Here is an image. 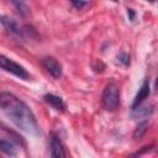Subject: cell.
<instances>
[{
  "mask_svg": "<svg viewBox=\"0 0 158 158\" xmlns=\"http://www.w3.org/2000/svg\"><path fill=\"white\" fill-rule=\"evenodd\" d=\"M0 107L4 115L20 130L33 136H38L41 133L40 125L31 109L14 94L2 91L0 94Z\"/></svg>",
  "mask_w": 158,
  "mask_h": 158,
  "instance_id": "1",
  "label": "cell"
},
{
  "mask_svg": "<svg viewBox=\"0 0 158 158\" xmlns=\"http://www.w3.org/2000/svg\"><path fill=\"white\" fill-rule=\"evenodd\" d=\"M101 104L106 110L114 111L120 105V88L116 83H109L101 95Z\"/></svg>",
  "mask_w": 158,
  "mask_h": 158,
  "instance_id": "2",
  "label": "cell"
},
{
  "mask_svg": "<svg viewBox=\"0 0 158 158\" xmlns=\"http://www.w3.org/2000/svg\"><path fill=\"white\" fill-rule=\"evenodd\" d=\"M0 64H1V68L7 72V73H11L14 75H16L17 78L20 79H23V80H30L31 79V75L28 74V72L22 67L20 65L19 63L6 58L5 56H1V59H0Z\"/></svg>",
  "mask_w": 158,
  "mask_h": 158,
  "instance_id": "3",
  "label": "cell"
},
{
  "mask_svg": "<svg viewBox=\"0 0 158 158\" xmlns=\"http://www.w3.org/2000/svg\"><path fill=\"white\" fill-rule=\"evenodd\" d=\"M1 25L4 27V30L6 31V33L9 36H11L12 38L17 40V41H23L25 36H23V28L20 27V25L16 22V20L11 19L10 16H1Z\"/></svg>",
  "mask_w": 158,
  "mask_h": 158,
  "instance_id": "4",
  "label": "cell"
},
{
  "mask_svg": "<svg viewBox=\"0 0 158 158\" xmlns=\"http://www.w3.org/2000/svg\"><path fill=\"white\" fill-rule=\"evenodd\" d=\"M42 65L53 78L58 79L62 75V65L53 57H44L42 59Z\"/></svg>",
  "mask_w": 158,
  "mask_h": 158,
  "instance_id": "5",
  "label": "cell"
},
{
  "mask_svg": "<svg viewBox=\"0 0 158 158\" xmlns=\"http://www.w3.org/2000/svg\"><path fill=\"white\" fill-rule=\"evenodd\" d=\"M51 156L54 158H64L67 157V153L64 151V146L62 143V141L59 139V137L54 133H52L51 136Z\"/></svg>",
  "mask_w": 158,
  "mask_h": 158,
  "instance_id": "6",
  "label": "cell"
},
{
  "mask_svg": "<svg viewBox=\"0 0 158 158\" xmlns=\"http://www.w3.org/2000/svg\"><path fill=\"white\" fill-rule=\"evenodd\" d=\"M149 83H148V80L146 79L144 81H143V84H142V86L139 88V90H138V93L136 94V96H135V100H133V102H132V109H136L138 105H141L148 96H149Z\"/></svg>",
  "mask_w": 158,
  "mask_h": 158,
  "instance_id": "7",
  "label": "cell"
},
{
  "mask_svg": "<svg viewBox=\"0 0 158 158\" xmlns=\"http://www.w3.org/2000/svg\"><path fill=\"white\" fill-rule=\"evenodd\" d=\"M44 102H47L49 106H52L53 109H56L57 111H64L65 110V102L63 101V99L60 96H57L54 94H46L43 96Z\"/></svg>",
  "mask_w": 158,
  "mask_h": 158,
  "instance_id": "8",
  "label": "cell"
},
{
  "mask_svg": "<svg viewBox=\"0 0 158 158\" xmlns=\"http://www.w3.org/2000/svg\"><path fill=\"white\" fill-rule=\"evenodd\" d=\"M16 143L12 142L11 139H5V138H1L0 139V149L2 153H5L6 156H10V157H14L17 154V148H16Z\"/></svg>",
  "mask_w": 158,
  "mask_h": 158,
  "instance_id": "9",
  "label": "cell"
},
{
  "mask_svg": "<svg viewBox=\"0 0 158 158\" xmlns=\"http://www.w3.org/2000/svg\"><path fill=\"white\" fill-rule=\"evenodd\" d=\"M153 112V109H152V105L149 106H141L138 105L136 109H133V112H132V116L135 118H141V117H148Z\"/></svg>",
  "mask_w": 158,
  "mask_h": 158,
  "instance_id": "10",
  "label": "cell"
},
{
  "mask_svg": "<svg viewBox=\"0 0 158 158\" xmlns=\"http://www.w3.org/2000/svg\"><path fill=\"white\" fill-rule=\"evenodd\" d=\"M11 1V4L15 6V9H16V11L19 12V15L20 16H22V17H26L27 15H28V6L26 5V2H25V0H10Z\"/></svg>",
  "mask_w": 158,
  "mask_h": 158,
  "instance_id": "11",
  "label": "cell"
},
{
  "mask_svg": "<svg viewBox=\"0 0 158 158\" xmlns=\"http://www.w3.org/2000/svg\"><path fill=\"white\" fill-rule=\"evenodd\" d=\"M148 126H149V122H148L147 120L141 121V122L137 125V127H136V130H135V132H133V138H135V139L142 138V137L144 136V133L147 132Z\"/></svg>",
  "mask_w": 158,
  "mask_h": 158,
  "instance_id": "12",
  "label": "cell"
},
{
  "mask_svg": "<svg viewBox=\"0 0 158 158\" xmlns=\"http://www.w3.org/2000/svg\"><path fill=\"white\" fill-rule=\"evenodd\" d=\"M2 131H4L6 135H9V136H10V139H11L12 142H15L17 146H25L23 138H22L17 132L11 131V130H9V128H6V127H2Z\"/></svg>",
  "mask_w": 158,
  "mask_h": 158,
  "instance_id": "13",
  "label": "cell"
},
{
  "mask_svg": "<svg viewBox=\"0 0 158 158\" xmlns=\"http://www.w3.org/2000/svg\"><path fill=\"white\" fill-rule=\"evenodd\" d=\"M23 36H25V38L27 37L30 40H38V33L31 25H26L23 27Z\"/></svg>",
  "mask_w": 158,
  "mask_h": 158,
  "instance_id": "14",
  "label": "cell"
},
{
  "mask_svg": "<svg viewBox=\"0 0 158 158\" xmlns=\"http://www.w3.org/2000/svg\"><path fill=\"white\" fill-rule=\"evenodd\" d=\"M117 59H118V62H121L125 67L130 65V54H128V53H125V52L120 53V54L117 56Z\"/></svg>",
  "mask_w": 158,
  "mask_h": 158,
  "instance_id": "15",
  "label": "cell"
},
{
  "mask_svg": "<svg viewBox=\"0 0 158 158\" xmlns=\"http://www.w3.org/2000/svg\"><path fill=\"white\" fill-rule=\"evenodd\" d=\"M70 2H72V5L75 7V9H83L86 4H88V1H85V0H70Z\"/></svg>",
  "mask_w": 158,
  "mask_h": 158,
  "instance_id": "16",
  "label": "cell"
},
{
  "mask_svg": "<svg viewBox=\"0 0 158 158\" xmlns=\"http://www.w3.org/2000/svg\"><path fill=\"white\" fill-rule=\"evenodd\" d=\"M127 15H128V20H131V21H133L135 20V11L132 10V9H127Z\"/></svg>",
  "mask_w": 158,
  "mask_h": 158,
  "instance_id": "17",
  "label": "cell"
},
{
  "mask_svg": "<svg viewBox=\"0 0 158 158\" xmlns=\"http://www.w3.org/2000/svg\"><path fill=\"white\" fill-rule=\"evenodd\" d=\"M152 148V146H146V147H143V149L142 151H139V152H137V153H135V156H139V154H142V153H144V152H147V151H149Z\"/></svg>",
  "mask_w": 158,
  "mask_h": 158,
  "instance_id": "18",
  "label": "cell"
},
{
  "mask_svg": "<svg viewBox=\"0 0 158 158\" xmlns=\"http://www.w3.org/2000/svg\"><path fill=\"white\" fill-rule=\"evenodd\" d=\"M156 88L158 89V78H157V80H156Z\"/></svg>",
  "mask_w": 158,
  "mask_h": 158,
  "instance_id": "19",
  "label": "cell"
},
{
  "mask_svg": "<svg viewBox=\"0 0 158 158\" xmlns=\"http://www.w3.org/2000/svg\"><path fill=\"white\" fill-rule=\"evenodd\" d=\"M147 1H151V2H153V1H154V0H147Z\"/></svg>",
  "mask_w": 158,
  "mask_h": 158,
  "instance_id": "20",
  "label": "cell"
},
{
  "mask_svg": "<svg viewBox=\"0 0 158 158\" xmlns=\"http://www.w3.org/2000/svg\"><path fill=\"white\" fill-rule=\"evenodd\" d=\"M112 1H118V0H112Z\"/></svg>",
  "mask_w": 158,
  "mask_h": 158,
  "instance_id": "21",
  "label": "cell"
}]
</instances>
